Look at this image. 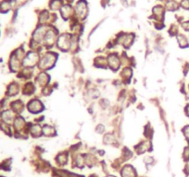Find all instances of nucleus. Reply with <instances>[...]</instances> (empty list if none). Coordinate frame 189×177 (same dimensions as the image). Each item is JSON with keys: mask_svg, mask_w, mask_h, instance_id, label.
<instances>
[{"mask_svg": "<svg viewBox=\"0 0 189 177\" xmlns=\"http://www.w3.org/2000/svg\"><path fill=\"white\" fill-rule=\"evenodd\" d=\"M55 59H56V58H55V56H54L53 55L47 54V55H46V56L43 57L42 62H41V65H42V67H51V66L54 64Z\"/></svg>", "mask_w": 189, "mask_h": 177, "instance_id": "1", "label": "nucleus"}, {"mask_svg": "<svg viewBox=\"0 0 189 177\" xmlns=\"http://www.w3.org/2000/svg\"><path fill=\"white\" fill-rule=\"evenodd\" d=\"M58 46L62 49V50H65V49H68L69 46H70V41L66 38V37H60L59 42H58Z\"/></svg>", "mask_w": 189, "mask_h": 177, "instance_id": "2", "label": "nucleus"}, {"mask_svg": "<svg viewBox=\"0 0 189 177\" xmlns=\"http://www.w3.org/2000/svg\"><path fill=\"white\" fill-rule=\"evenodd\" d=\"M37 55L36 54H33L31 53L28 57L26 58V61H25V65L26 66H34L36 62H37Z\"/></svg>", "mask_w": 189, "mask_h": 177, "instance_id": "3", "label": "nucleus"}, {"mask_svg": "<svg viewBox=\"0 0 189 177\" xmlns=\"http://www.w3.org/2000/svg\"><path fill=\"white\" fill-rule=\"evenodd\" d=\"M42 109V104L39 101H33L30 103V110L33 112H39Z\"/></svg>", "mask_w": 189, "mask_h": 177, "instance_id": "4", "label": "nucleus"}, {"mask_svg": "<svg viewBox=\"0 0 189 177\" xmlns=\"http://www.w3.org/2000/svg\"><path fill=\"white\" fill-rule=\"evenodd\" d=\"M123 177H134V171L131 167H125L122 171Z\"/></svg>", "mask_w": 189, "mask_h": 177, "instance_id": "5", "label": "nucleus"}, {"mask_svg": "<svg viewBox=\"0 0 189 177\" xmlns=\"http://www.w3.org/2000/svg\"><path fill=\"white\" fill-rule=\"evenodd\" d=\"M109 64L111 65L112 67H119L118 58H117V57H114V56H111V57L109 58Z\"/></svg>", "mask_w": 189, "mask_h": 177, "instance_id": "6", "label": "nucleus"}, {"mask_svg": "<svg viewBox=\"0 0 189 177\" xmlns=\"http://www.w3.org/2000/svg\"><path fill=\"white\" fill-rule=\"evenodd\" d=\"M184 134L186 136L187 138H189V126H186L185 129H184Z\"/></svg>", "mask_w": 189, "mask_h": 177, "instance_id": "7", "label": "nucleus"}, {"mask_svg": "<svg viewBox=\"0 0 189 177\" xmlns=\"http://www.w3.org/2000/svg\"><path fill=\"white\" fill-rule=\"evenodd\" d=\"M186 113H187V114L189 115V105H188L187 108H186Z\"/></svg>", "mask_w": 189, "mask_h": 177, "instance_id": "8", "label": "nucleus"}]
</instances>
